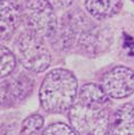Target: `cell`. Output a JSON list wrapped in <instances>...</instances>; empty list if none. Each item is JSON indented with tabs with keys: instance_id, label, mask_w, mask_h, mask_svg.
Here are the masks:
<instances>
[{
	"instance_id": "6da1fadb",
	"label": "cell",
	"mask_w": 134,
	"mask_h": 135,
	"mask_svg": "<svg viewBox=\"0 0 134 135\" xmlns=\"http://www.w3.org/2000/svg\"><path fill=\"white\" fill-rule=\"evenodd\" d=\"M40 102L50 114L69 110L76 101L77 80L67 69L57 68L49 72L40 88Z\"/></svg>"
},
{
	"instance_id": "5bb4252c",
	"label": "cell",
	"mask_w": 134,
	"mask_h": 135,
	"mask_svg": "<svg viewBox=\"0 0 134 135\" xmlns=\"http://www.w3.org/2000/svg\"><path fill=\"white\" fill-rule=\"evenodd\" d=\"M1 77L5 78L13 73L16 66L15 56L9 49L6 47H1Z\"/></svg>"
},
{
	"instance_id": "9c48e42d",
	"label": "cell",
	"mask_w": 134,
	"mask_h": 135,
	"mask_svg": "<svg viewBox=\"0 0 134 135\" xmlns=\"http://www.w3.org/2000/svg\"><path fill=\"white\" fill-rule=\"evenodd\" d=\"M23 20V12L17 0H1V40L8 41Z\"/></svg>"
},
{
	"instance_id": "2e32d148",
	"label": "cell",
	"mask_w": 134,
	"mask_h": 135,
	"mask_svg": "<svg viewBox=\"0 0 134 135\" xmlns=\"http://www.w3.org/2000/svg\"><path fill=\"white\" fill-rule=\"evenodd\" d=\"M55 9H66L72 6L74 0H48Z\"/></svg>"
},
{
	"instance_id": "7a4b0ae2",
	"label": "cell",
	"mask_w": 134,
	"mask_h": 135,
	"mask_svg": "<svg viewBox=\"0 0 134 135\" xmlns=\"http://www.w3.org/2000/svg\"><path fill=\"white\" fill-rule=\"evenodd\" d=\"M109 104L77 99L69 109L70 125L79 135H107L110 125Z\"/></svg>"
},
{
	"instance_id": "277c9868",
	"label": "cell",
	"mask_w": 134,
	"mask_h": 135,
	"mask_svg": "<svg viewBox=\"0 0 134 135\" xmlns=\"http://www.w3.org/2000/svg\"><path fill=\"white\" fill-rule=\"evenodd\" d=\"M23 21L26 27L41 36H52L58 26L55 8L48 0H25L23 8Z\"/></svg>"
},
{
	"instance_id": "4fadbf2b",
	"label": "cell",
	"mask_w": 134,
	"mask_h": 135,
	"mask_svg": "<svg viewBox=\"0 0 134 135\" xmlns=\"http://www.w3.org/2000/svg\"><path fill=\"white\" fill-rule=\"evenodd\" d=\"M43 127V117L39 114H33L22 124L20 135H39Z\"/></svg>"
},
{
	"instance_id": "ba28073f",
	"label": "cell",
	"mask_w": 134,
	"mask_h": 135,
	"mask_svg": "<svg viewBox=\"0 0 134 135\" xmlns=\"http://www.w3.org/2000/svg\"><path fill=\"white\" fill-rule=\"evenodd\" d=\"M33 82L26 75H20L12 81H2L1 83V102L7 106L13 102L24 100L31 93Z\"/></svg>"
},
{
	"instance_id": "3957f363",
	"label": "cell",
	"mask_w": 134,
	"mask_h": 135,
	"mask_svg": "<svg viewBox=\"0 0 134 135\" xmlns=\"http://www.w3.org/2000/svg\"><path fill=\"white\" fill-rule=\"evenodd\" d=\"M17 49L20 60L25 68L33 73L44 72L50 65L51 56L43 36L32 31H25L18 37Z\"/></svg>"
},
{
	"instance_id": "8992f818",
	"label": "cell",
	"mask_w": 134,
	"mask_h": 135,
	"mask_svg": "<svg viewBox=\"0 0 134 135\" xmlns=\"http://www.w3.org/2000/svg\"><path fill=\"white\" fill-rule=\"evenodd\" d=\"M100 85L113 99H124L134 92V70L116 66L103 74Z\"/></svg>"
},
{
	"instance_id": "5b68a950",
	"label": "cell",
	"mask_w": 134,
	"mask_h": 135,
	"mask_svg": "<svg viewBox=\"0 0 134 135\" xmlns=\"http://www.w3.org/2000/svg\"><path fill=\"white\" fill-rule=\"evenodd\" d=\"M93 24V22L79 12L67 13L63 16L61 21L58 22L52 36L50 37V42L55 49L67 50L70 49L74 44L77 43L80 35L84 30Z\"/></svg>"
},
{
	"instance_id": "30bf717a",
	"label": "cell",
	"mask_w": 134,
	"mask_h": 135,
	"mask_svg": "<svg viewBox=\"0 0 134 135\" xmlns=\"http://www.w3.org/2000/svg\"><path fill=\"white\" fill-rule=\"evenodd\" d=\"M107 135H134V103H126L115 111Z\"/></svg>"
},
{
	"instance_id": "e0dca14e",
	"label": "cell",
	"mask_w": 134,
	"mask_h": 135,
	"mask_svg": "<svg viewBox=\"0 0 134 135\" xmlns=\"http://www.w3.org/2000/svg\"><path fill=\"white\" fill-rule=\"evenodd\" d=\"M132 1H133V2H134V0H132Z\"/></svg>"
},
{
	"instance_id": "7c38bea8",
	"label": "cell",
	"mask_w": 134,
	"mask_h": 135,
	"mask_svg": "<svg viewBox=\"0 0 134 135\" xmlns=\"http://www.w3.org/2000/svg\"><path fill=\"white\" fill-rule=\"evenodd\" d=\"M77 99L82 101H88V102L110 104L109 95L105 92L101 85L94 83H88L82 86L79 94H77Z\"/></svg>"
},
{
	"instance_id": "9a60e30c",
	"label": "cell",
	"mask_w": 134,
	"mask_h": 135,
	"mask_svg": "<svg viewBox=\"0 0 134 135\" xmlns=\"http://www.w3.org/2000/svg\"><path fill=\"white\" fill-rule=\"evenodd\" d=\"M42 135H76L75 129L64 123L51 124L43 131Z\"/></svg>"
},
{
	"instance_id": "52a82bcc",
	"label": "cell",
	"mask_w": 134,
	"mask_h": 135,
	"mask_svg": "<svg viewBox=\"0 0 134 135\" xmlns=\"http://www.w3.org/2000/svg\"><path fill=\"white\" fill-rule=\"evenodd\" d=\"M113 34L109 27L101 25H95L94 23L84 30L77 40V44L85 54L95 57L105 52L111 46Z\"/></svg>"
},
{
	"instance_id": "8fae6325",
	"label": "cell",
	"mask_w": 134,
	"mask_h": 135,
	"mask_svg": "<svg viewBox=\"0 0 134 135\" xmlns=\"http://www.w3.org/2000/svg\"><path fill=\"white\" fill-rule=\"evenodd\" d=\"M123 0H85V8L95 20H106L119 13Z\"/></svg>"
}]
</instances>
